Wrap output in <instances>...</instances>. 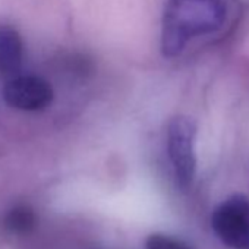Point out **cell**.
I'll return each mask as SVG.
<instances>
[{
  "label": "cell",
  "instance_id": "6da1fadb",
  "mask_svg": "<svg viewBox=\"0 0 249 249\" xmlns=\"http://www.w3.org/2000/svg\"><path fill=\"white\" fill-rule=\"evenodd\" d=\"M223 0H167L161 22V53L180 56L196 37L217 33L226 22Z\"/></svg>",
  "mask_w": 249,
  "mask_h": 249
},
{
  "label": "cell",
  "instance_id": "7a4b0ae2",
  "mask_svg": "<svg viewBox=\"0 0 249 249\" xmlns=\"http://www.w3.org/2000/svg\"><path fill=\"white\" fill-rule=\"evenodd\" d=\"M195 138L196 123L194 119L183 114L170 119L167 124V153L176 182L183 189L189 188L195 178Z\"/></svg>",
  "mask_w": 249,
  "mask_h": 249
},
{
  "label": "cell",
  "instance_id": "3957f363",
  "mask_svg": "<svg viewBox=\"0 0 249 249\" xmlns=\"http://www.w3.org/2000/svg\"><path fill=\"white\" fill-rule=\"evenodd\" d=\"M217 237L231 249H249V199L234 194L224 199L211 215Z\"/></svg>",
  "mask_w": 249,
  "mask_h": 249
},
{
  "label": "cell",
  "instance_id": "277c9868",
  "mask_svg": "<svg viewBox=\"0 0 249 249\" xmlns=\"http://www.w3.org/2000/svg\"><path fill=\"white\" fill-rule=\"evenodd\" d=\"M3 98L12 108L21 111H41L52 104L54 91L44 78L25 75L15 76L6 82Z\"/></svg>",
  "mask_w": 249,
  "mask_h": 249
},
{
  "label": "cell",
  "instance_id": "5b68a950",
  "mask_svg": "<svg viewBox=\"0 0 249 249\" xmlns=\"http://www.w3.org/2000/svg\"><path fill=\"white\" fill-rule=\"evenodd\" d=\"M24 44L19 33L12 27H0V75L12 76L22 65Z\"/></svg>",
  "mask_w": 249,
  "mask_h": 249
},
{
  "label": "cell",
  "instance_id": "8992f818",
  "mask_svg": "<svg viewBox=\"0 0 249 249\" xmlns=\"http://www.w3.org/2000/svg\"><path fill=\"white\" fill-rule=\"evenodd\" d=\"M3 223L5 227L14 234H28L36 229L37 217L31 207L17 205L6 214Z\"/></svg>",
  "mask_w": 249,
  "mask_h": 249
},
{
  "label": "cell",
  "instance_id": "52a82bcc",
  "mask_svg": "<svg viewBox=\"0 0 249 249\" xmlns=\"http://www.w3.org/2000/svg\"><path fill=\"white\" fill-rule=\"evenodd\" d=\"M147 249H191V248L175 237L156 233L147 239Z\"/></svg>",
  "mask_w": 249,
  "mask_h": 249
}]
</instances>
